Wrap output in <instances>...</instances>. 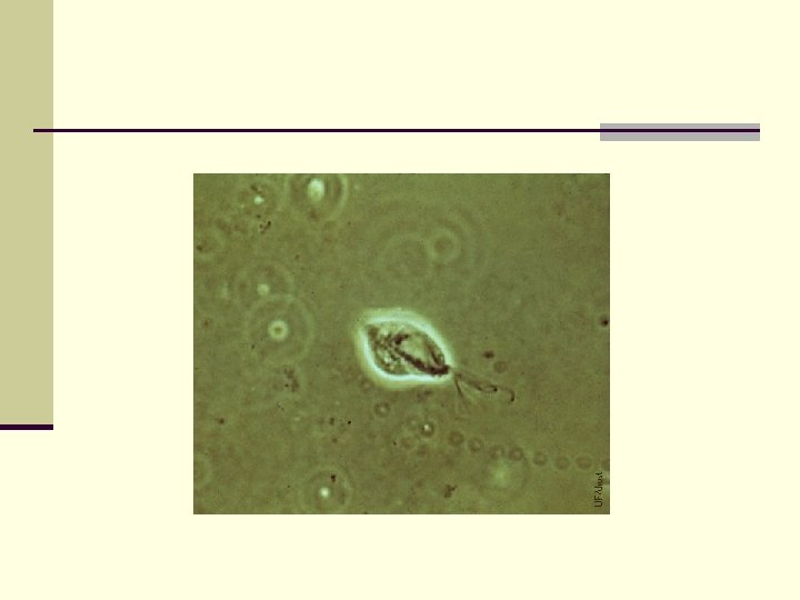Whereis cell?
Returning <instances> with one entry per match:
<instances>
[{"label": "cell", "mask_w": 800, "mask_h": 600, "mask_svg": "<svg viewBox=\"0 0 800 600\" xmlns=\"http://www.w3.org/2000/svg\"><path fill=\"white\" fill-rule=\"evenodd\" d=\"M366 357L381 376L393 380H444L452 373L448 351L428 327L401 316H382L360 330Z\"/></svg>", "instance_id": "obj_1"}]
</instances>
